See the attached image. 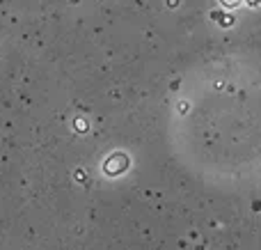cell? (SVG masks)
I'll list each match as a JSON object with an SVG mask.
<instances>
[{
	"label": "cell",
	"mask_w": 261,
	"mask_h": 250,
	"mask_svg": "<svg viewBox=\"0 0 261 250\" xmlns=\"http://www.w3.org/2000/svg\"><path fill=\"white\" fill-rule=\"evenodd\" d=\"M225 3L227 5H234V3H239V0H225Z\"/></svg>",
	"instance_id": "obj_1"
}]
</instances>
